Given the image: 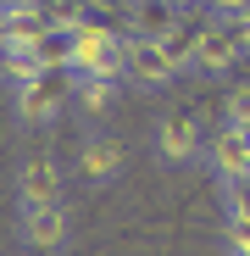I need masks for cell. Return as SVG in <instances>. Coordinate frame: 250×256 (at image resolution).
Masks as SVG:
<instances>
[{
	"label": "cell",
	"instance_id": "3957f363",
	"mask_svg": "<svg viewBox=\"0 0 250 256\" xmlns=\"http://www.w3.org/2000/svg\"><path fill=\"white\" fill-rule=\"evenodd\" d=\"M206 140H212V134H200V117L195 112H167L156 122V156L167 167H195L206 156Z\"/></svg>",
	"mask_w": 250,
	"mask_h": 256
},
{
	"label": "cell",
	"instance_id": "9a60e30c",
	"mask_svg": "<svg viewBox=\"0 0 250 256\" xmlns=\"http://www.w3.org/2000/svg\"><path fill=\"white\" fill-rule=\"evenodd\" d=\"M223 112H228V122H250V78H245V84H234V90H228Z\"/></svg>",
	"mask_w": 250,
	"mask_h": 256
},
{
	"label": "cell",
	"instance_id": "30bf717a",
	"mask_svg": "<svg viewBox=\"0 0 250 256\" xmlns=\"http://www.w3.org/2000/svg\"><path fill=\"white\" fill-rule=\"evenodd\" d=\"M117 95H122V78H78V112L83 117H106L111 106H117Z\"/></svg>",
	"mask_w": 250,
	"mask_h": 256
},
{
	"label": "cell",
	"instance_id": "9c48e42d",
	"mask_svg": "<svg viewBox=\"0 0 250 256\" xmlns=\"http://www.w3.org/2000/svg\"><path fill=\"white\" fill-rule=\"evenodd\" d=\"M45 200H67L61 195V167L50 156H28L17 167V206H45Z\"/></svg>",
	"mask_w": 250,
	"mask_h": 256
},
{
	"label": "cell",
	"instance_id": "7c38bea8",
	"mask_svg": "<svg viewBox=\"0 0 250 256\" xmlns=\"http://www.w3.org/2000/svg\"><path fill=\"white\" fill-rule=\"evenodd\" d=\"M89 12H95V0H45L50 28H83V22H89Z\"/></svg>",
	"mask_w": 250,
	"mask_h": 256
},
{
	"label": "cell",
	"instance_id": "e0dca14e",
	"mask_svg": "<svg viewBox=\"0 0 250 256\" xmlns=\"http://www.w3.org/2000/svg\"><path fill=\"white\" fill-rule=\"evenodd\" d=\"M173 6H184V12H189V6H206V0H173Z\"/></svg>",
	"mask_w": 250,
	"mask_h": 256
},
{
	"label": "cell",
	"instance_id": "2e32d148",
	"mask_svg": "<svg viewBox=\"0 0 250 256\" xmlns=\"http://www.w3.org/2000/svg\"><path fill=\"white\" fill-rule=\"evenodd\" d=\"M228 28H234V39H239V50L250 56V17H239V22H228Z\"/></svg>",
	"mask_w": 250,
	"mask_h": 256
},
{
	"label": "cell",
	"instance_id": "7a4b0ae2",
	"mask_svg": "<svg viewBox=\"0 0 250 256\" xmlns=\"http://www.w3.org/2000/svg\"><path fill=\"white\" fill-rule=\"evenodd\" d=\"M17 234L28 250H67L72 245V212L67 200H45V206H17Z\"/></svg>",
	"mask_w": 250,
	"mask_h": 256
},
{
	"label": "cell",
	"instance_id": "52a82bcc",
	"mask_svg": "<svg viewBox=\"0 0 250 256\" xmlns=\"http://www.w3.org/2000/svg\"><path fill=\"white\" fill-rule=\"evenodd\" d=\"M173 78H178V67L161 50V39H128V84L134 90H167Z\"/></svg>",
	"mask_w": 250,
	"mask_h": 256
},
{
	"label": "cell",
	"instance_id": "5bb4252c",
	"mask_svg": "<svg viewBox=\"0 0 250 256\" xmlns=\"http://www.w3.org/2000/svg\"><path fill=\"white\" fill-rule=\"evenodd\" d=\"M223 240H228V256H250V218H228Z\"/></svg>",
	"mask_w": 250,
	"mask_h": 256
},
{
	"label": "cell",
	"instance_id": "8992f818",
	"mask_svg": "<svg viewBox=\"0 0 250 256\" xmlns=\"http://www.w3.org/2000/svg\"><path fill=\"white\" fill-rule=\"evenodd\" d=\"M122 145L111 140V134H83V145H78V173H83V184H95V190H106V184H117L122 178Z\"/></svg>",
	"mask_w": 250,
	"mask_h": 256
},
{
	"label": "cell",
	"instance_id": "4fadbf2b",
	"mask_svg": "<svg viewBox=\"0 0 250 256\" xmlns=\"http://www.w3.org/2000/svg\"><path fill=\"white\" fill-rule=\"evenodd\" d=\"M250 17V0H206V22H239Z\"/></svg>",
	"mask_w": 250,
	"mask_h": 256
},
{
	"label": "cell",
	"instance_id": "8fae6325",
	"mask_svg": "<svg viewBox=\"0 0 250 256\" xmlns=\"http://www.w3.org/2000/svg\"><path fill=\"white\" fill-rule=\"evenodd\" d=\"M195 45H200V22H184V28H173V34L161 39V50L173 56L178 72H195Z\"/></svg>",
	"mask_w": 250,
	"mask_h": 256
},
{
	"label": "cell",
	"instance_id": "6da1fadb",
	"mask_svg": "<svg viewBox=\"0 0 250 256\" xmlns=\"http://www.w3.org/2000/svg\"><path fill=\"white\" fill-rule=\"evenodd\" d=\"M78 95V72L72 67H50L39 84H28V90H17V117L28 128H45L67 112V100Z\"/></svg>",
	"mask_w": 250,
	"mask_h": 256
},
{
	"label": "cell",
	"instance_id": "277c9868",
	"mask_svg": "<svg viewBox=\"0 0 250 256\" xmlns=\"http://www.w3.org/2000/svg\"><path fill=\"white\" fill-rule=\"evenodd\" d=\"M184 6L173 0H122V34L128 39H167L173 28H184Z\"/></svg>",
	"mask_w": 250,
	"mask_h": 256
},
{
	"label": "cell",
	"instance_id": "5b68a950",
	"mask_svg": "<svg viewBox=\"0 0 250 256\" xmlns=\"http://www.w3.org/2000/svg\"><path fill=\"white\" fill-rule=\"evenodd\" d=\"M239 39H234V28L228 22H200V45H195V72H206V78H228L234 67H239Z\"/></svg>",
	"mask_w": 250,
	"mask_h": 256
},
{
	"label": "cell",
	"instance_id": "ba28073f",
	"mask_svg": "<svg viewBox=\"0 0 250 256\" xmlns=\"http://www.w3.org/2000/svg\"><path fill=\"white\" fill-rule=\"evenodd\" d=\"M206 167L217 173V184H228V178H250V145H245V134L234 122H223L212 140H206Z\"/></svg>",
	"mask_w": 250,
	"mask_h": 256
}]
</instances>
